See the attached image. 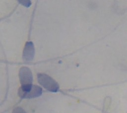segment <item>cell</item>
<instances>
[{"label":"cell","mask_w":127,"mask_h":113,"mask_svg":"<svg viewBox=\"0 0 127 113\" xmlns=\"http://www.w3.org/2000/svg\"><path fill=\"white\" fill-rule=\"evenodd\" d=\"M42 94L41 87L36 85L21 86L18 89V95L22 99H32L38 97Z\"/></svg>","instance_id":"1"},{"label":"cell","mask_w":127,"mask_h":113,"mask_svg":"<svg viewBox=\"0 0 127 113\" xmlns=\"http://www.w3.org/2000/svg\"><path fill=\"white\" fill-rule=\"evenodd\" d=\"M18 1L22 5L26 7H29L31 4L30 0H18Z\"/></svg>","instance_id":"6"},{"label":"cell","mask_w":127,"mask_h":113,"mask_svg":"<svg viewBox=\"0 0 127 113\" xmlns=\"http://www.w3.org/2000/svg\"><path fill=\"white\" fill-rule=\"evenodd\" d=\"M35 48L32 42L28 41L25 43L22 54L24 61L26 62L31 61L34 57Z\"/></svg>","instance_id":"4"},{"label":"cell","mask_w":127,"mask_h":113,"mask_svg":"<svg viewBox=\"0 0 127 113\" xmlns=\"http://www.w3.org/2000/svg\"><path fill=\"white\" fill-rule=\"evenodd\" d=\"M19 78L21 86L32 84L33 75L31 70L27 67H21L19 72Z\"/></svg>","instance_id":"3"},{"label":"cell","mask_w":127,"mask_h":113,"mask_svg":"<svg viewBox=\"0 0 127 113\" xmlns=\"http://www.w3.org/2000/svg\"><path fill=\"white\" fill-rule=\"evenodd\" d=\"M37 80L42 86L50 92L56 93L59 90L60 87L58 82L47 74L38 73Z\"/></svg>","instance_id":"2"},{"label":"cell","mask_w":127,"mask_h":113,"mask_svg":"<svg viewBox=\"0 0 127 113\" xmlns=\"http://www.w3.org/2000/svg\"><path fill=\"white\" fill-rule=\"evenodd\" d=\"M12 113H27L22 108L17 107L15 108L13 110Z\"/></svg>","instance_id":"5"}]
</instances>
